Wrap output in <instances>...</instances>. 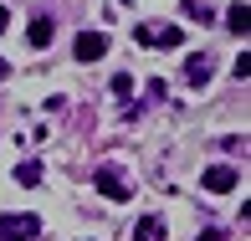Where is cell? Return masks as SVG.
Segmentation results:
<instances>
[{
    "label": "cell",
    "instance_id": "obj_14",
    "mask_svg": "<svg viewBox=\"0 0 251 241\" xmlns=\"http://www.w3.org/2000/svg\"><path fill=\"white\" fill-rule=\"evenodd\" d=\"M5 26H10V10H5V5H0V31H5Z\"/></svg>",
    "mask_w": 251,
    "mask_h": 241
},
{
    "label": "cell",
    "instance_id": "obj_4",
    "mask_svg": "<svg viewBox=\"0 0 251 241\" xmlns=\"http://www.w3.org/2000/svg\"><path fill=\"white\" fill-rule=\"evenodd\" d=\"M102 52H108V36H102V31H77V41H72L77 62H98Z\"/></svg>",
    "mask_w": 251,
    "mask_h": 241
},
{
    "label": "cell",
    "instance_id": "obj_2",
    "mask_svg": "<svg viewBox=\"0 0 251 241\" xmlns=\"http://www.w3.org/2000/svg\"><path fill=\"white\" fill-rule=\"evenodd\" d=\"M185 31L179 26H159V21H144L139 26V47H179Z\"/></svg>",
    "mask_w": 251,
    "mask_h": 241
},
{
    "label": "cell",
    "instance_id": "obj_1",
    "mask_svg": "<svg viewBox=\"0 0 251 241\" xmlns=\"http://www.w3.org/2000/svg\"><path fill=\"white\" fill-rule=\"evenodd\" d=\"M31 236H41V221L31 211H10V215H0V241H31Z\"/></svg>",
    "mask_w": 251,
    "mask_h": 241
},
{
    "label": "cell",
    "instance_id": "obj_9",
    "mask_svg": "<svg viewBox=\"0 0 251 241\" xmlns=\"http://www.w3.org/2000/svg\"><path fill=\"white\" fill-rule=\"evenodd\" d=\"M133 236L139 241H164V221H159V215H144V221L133 226Z\"/></svg>",
    "mask_w": 251,
    "mask_h": 241
},
{
    "label": "cell",
    "instance_id": "obj_11",
    "mask_svg": "<svg viewBox=\"0 0 251 241\" xmlns=\"http://www.w3.org/2000/svg\"><path fill=\"white\" fill-rule=\"evenodd\" d=\"M179 5H185V16H190V21H200V26L210 21V5H205V0H179Z\"/></svg>",
    "mask_w": 251,
    "mask_h": 241
},
{
    "label": "cell",
    "instance_id": "obj_3",
    "mask_svg": "<svg viewBox=\"0 0 251 241\" xmlns=\"http://www.w3.org/2000/svg\"><path fill=\"white\" fill-rule=\"evenodd\" d=\"M98 195H102V200H118V205H123L133 190H128V180H123L113 164H102V169H98Z\"/></svg>",
    "mask_w": 251,
    "mask_h": 241
},
{
    "label": "cell",
    "instance_id": "obj_10",
    "mask_svg": "<svg viewBox=\"0 0 251 241\" xmlns=\"http://www.w3.org/2000/svg\"><path fill=\"white\" fill-rule=\"evenodd\" d=\"M16 185H41V159H21L16 164Z\"/></svg>",
    "mask_w": 251,
    "mask_h": 241
},
{
    "label": "cell",
    "instance_id": "obj_6",
    "mask_svg": "<svg viewBox=\"0 0 251 241\" xmlns=\"http://www.w3.org/2000/svg\"><path fill=\"white\" fill-rule=\"evenodd\" d=\"M236 180H241V175H236L231 164H210V169H205V190H236Z\"/></svg>",
    "mask_w": 251,
    "mask_h": 241
},
{
    "label": "cell",
    "instance_id": "obj_5",
    "mask_svg": "<svg viewBox=\"0 0 251 241\" xmlns=\"http://www.w3.org/2000/svg\"><path fill=\"white\" fill-rule=\"evenodd\" d=\"M51 36H56V21H51V16H31V26H26L31 52H47V47H51Z\"/></svg>",
    "mask_w": 251,
    "mask_h": 241
},
{
    "label": "cell",
    "instance_id": "obj_7",
    "mask_svg": "<svg viewBox=\"0 0 251 241\" xmlns=\"http://www.w3.org/2000/svg\"><path fill=\"white\" fill-rule=\"evenodd\" d=\"M185 77H190V87H205V82H210V56H190V62H185Z\"/></svg>",
    "mask_w": 251,
    "mask_h": 241
},
{
    "label": "cell",
    "instance_id": "obj_13",
    "mask_svg": "<svg viewBox=\"0 0 251 241\" xmlns=\"http://www.w3.org/2000/svg\"><path fill=\"white\" fill-rule=\"evenodd\" d=\"M195 241H221V231H200V236H195Z\"/></svg>",
    "mask_w": 251,
    "mask_h": 241
},
{
    "label": "cell",
    "instance_id": "obj_8",
    "mask_svg": "<svg viewBox=\"0 0 251 241\" xmlns=\"http://www.w3.org/2000/svg\"><path fill=\"white\" fill-rule=\"evenodd\" d=\"M226 26H231L236 36H246V26H251V10H246V0H236V5L226 10Z\"/></svg>",
    "mask_w": 251,
    "mask_h": 241
},
{
    "label": "cell",
    "instance_id": "obj_12",
    "mask_svg": "<svg viewBox=\"0 0 251 241\" xmlns=\"http://www.w3.org/2000/svg\"><path fill=\"white\" fill-rule=\"evenodd\" d=\"M128 93H133V77L118 72V77H113V98H128Z\"/></svg>",
    "mask_w": 251,
    "mask_h": 241
},
{
    "label": "cell",
    "instance_id": "obj_15",
    "mask_svg": "<svg viewBox=\"0 0 251 241\" xmlns=\"http://www.w3.org/2000/svg\"><path fill=\"white\" fill-rule=\"evenodd\" d=\"M5 77H10V62H0V82H5Z\"/></svg>",
    "mask_w": 251,
    "mask_h": 241
}]
</instances>
